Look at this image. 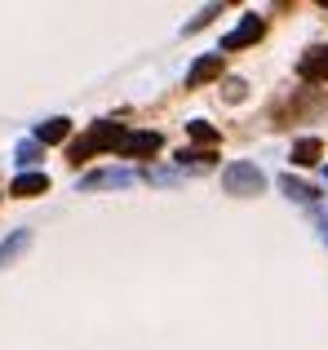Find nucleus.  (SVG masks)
I'll use <instances>...</instances> for the list:
<instances>
[{
  "label": "nucleus",
  "mask_w": 328,
  "mask_h": 350,
  "mask_svg": "<svg viewBox=\"0 0 328 350\" xmlns=\"http://www.w3.org/2000/svg\"><path fill=\"white\" fill-rule=\"evenodd\" d=\"M124 133H129V129L115 124V120H98V124L89 129L85 137H76V142L67 146V160H71V164H85L89 155H98V151H120Z\"/></svg>",
  "instance_id": "1"
},
{
  "label": "nucleus",
  "mask_w": 328,
  "mask_h": 350,
  "mask_svg": "<svg viewBox=\"0 0 328 350\" xmlns=\"http://www.w3.org/2000/svg\"><path fill=\"white\" fill-rule=\"evenodd\" d=\"M222 187H226V196H262L266 173H262L253 160H235V164L222 169Z\"/></svg>",
  "instance_id": "2"
},
{
  "label": "nucleus",
  "mask_w": 328,
  "mask_h": 350,
  "mask_svg": "<svg viewBox=\"0 0 328 350\" xmlns=\"http://www.w3.org/2000/svg\"><path fill=\"white\" fill-rule=\"evenodd\" d=\"M262 36H266V23H262L258 14H244V18H240V27L222 36V49H217V53H235V49H249V44H258Z\"/></svg>",
  "instance_id": "3"
},
{
  "label": "nucleus",
  "mask_w": 328,
  "mask_h": 350,
  "mask_svg": "<svg viewBox=\"0 0 328 350\" xmlns=\"http://www.w3.org/2000/svg\"><path fill=\"white\" fill-rule=\"evenodd\" d=\"M138 182L133 169H98V173H85L80 178V191H124Z\"/></svg>",
  "instance_id": "4"
},
{
  "label": "nucleus",
  "mask_w": 328,
  "mask_h": 350,
  "mask_svg": "<svg viewBox=\"0 0 328 350\" xmlns=\"http://www.w3.org/2000/svg\"><path fill=\"white\" fill-rule=\"evenodd\" d=\"M160 146H164V137L156 133V129H138V133H124L120 155H124V160H151Z\"/></svg>",
  "instance_id": "5"
},
{
  "label": "nucleus",
  "mask_w": 328,
  "mask_h": 350,
  "mask_svg": "<svg viewBox=\"0 0 328 350\" xmlns=\"http://www.w3.org/2000/svg\"><path fill=\"white\" fill-rule=\"evenodd\" d=\"M297 76H302L306 85H324V80H328V44L302 53V62H297Z\"/></svg>",
  "instance_id": "6"
},
{
  "label": "nucleus",
  "mask_w": 328,
  "mask_h": 350,
  "mask_svg": "<svg viewBox=\"0 0 328 350\" xmlns=\"http://www.w3.org/2000/svg\"><path fill=\"white\" fill-rule=\"evenodd\" d=\"M217 76H222V53H204V58L191 62L187 89H200V85H208V80H217Z\"/></svg>",
  "instance_id": "7"
},
{
  "label": "nucleus",
  "mask_w": 328,
  "mask_h": 350,
  "mask_svg": "<svg viewBox=\"0 0 328 350\" xmlns=\"http://www.w3.org/2000/svg\"><path fill=\"white\" fill-rule=\"evenodd\" d=\"M67 133H71V120L67 116H49V120H40V124H36V142H40V146L67 142Z\"/></svg>",
  "instance_id": "8"
},
{
  "label": "nucleus",
  "mask_w": 328,
  "mask_h": 350,
  "mask_svg": "<svg viewBox=\"0 0 328 350\" xmlns=\"http://www.w3.org/2000/svg\"><path fill=\"white\" fill-rule=\"evenodd\" d=\"M44 191H49V178L31 169V173H18V178H14L9 196H18V200H36V196H44Z\"/></svg>",
  "instance_id": "9"
},
{
  "label": "nucleus",
  "mask_w": 328,
  "mask_h": 350,
  "mask_svg": "<svg viewBox=\"0 0 328 350\" xmlns=\"http://www.w3.org/2000/svg\"><path fill=\"white\" fill-rule=\"evenodd\" d=\"M320 155H324V142H320V137H297L293 151H288V160H293L297 169H311Z\"/></svg>",
  "instance_id": "10"
},
{
  "label": "nucleus",
  "mask_w": 328,
  "mask_h": 350,
  "mask_svg": "<svg viewBox=\"0 0 328 350\" xmlns=\"http://www.w3.org/2000/svg\"><path fill=\"white\" fill-rule=\"evenodd\" d=\"M27 248H31V231H14L9 239H0V266H14Z\"/></svg>",
  "instance_id": "11"
},
{
  "label": "nucleus",
  "mask_w": 328,
  "mask_h": 350,
  "mask_svg": "<svg viewBox=\"0 0 328 350\" xmlns=\"http://www.w3.org/2000/svg\"><path fill=\"white\" fill-rule=\"evenodd\" d=\"M279 191H284L288 200H297V204H315V200H320V187H306V182H297L293 173L279 178Z\"/></svg>",
  "instance_id": "12"
},
{
  "label": "nucleus",
  "mask_w": 328,
  "mask_h": 350,
  "mask_svg": "<svg viewBox=\"0 0 328 350\" xmlns=\"http://www.w3.org/2000/svg\"><path fill=\"white\" fill-rule=\"evenodd\" d=\"M187 133H191V137H195V142H200V146H204V151H213V146H217V142H222V133H217V129H213V124H208V120H191V124H187Z\"/></svg>",
  "instance_id": "13"
},
{
  "label": "nucleus",
  "mask_w": 328,
  "mask_h": 350,
  "mask_svg": "<svg viewBox=\"0 0 328 350\" xmlns=\"http://www.w3.org/2000/svg\"><path fill=\"white\" fill-rule=\"evenodd\" d=\"M217 151H178V169H213Z\"/></svg>",
  "instance_id": "14"
},
{
  "label": "nucleus",
  "mask_w": 328,
  "mask_h": 350,
  "mask_svg": "<svg viewBox=\"0 0 328 350\" xmlns=\"http://www.w3.org/2000/svg\"><path fill=\"white\" fill-rule=\"evenodd\" d=\"M18 164H23V173H31V164H40V155H44V146L40 142H36V137H31V142H18Z\"/></svg>",
  "instance_id": "15"
},
{
  "label": "nucleus",
  "mask_w": 328,
  "mask_h": 350,
  "mask_svg": "<svg viewBox=\"0 0 328 350\" xmlns=\"http://www.w3.org/2000/svg\"><path fill=\"white\" fill-rule=\"evenodd\" d=\"M142 178H147L151 187H173V182H182V173L178 169H147Z\"/></svg>",
  "instance_id": "16"
},
{
  "label": "nucleus",
  "mask_w": 328,
  "mask_h": 350,
  "mask_svg": "<svg viewBox=\"0 0 328 350\" xmlns=\"http://www.w3.org/2000/svg\"><path fill=\"white\" fill-rule=\"evenodd\" d=\"M222 98H226V103H244V98H249V85H244V80H226Z\"/></svg>",
  "instance_id": "17"
},
{
  "label": "nucleus",
  "mask_w": 328,
  "mask_h": 350,
  "mask_svg": "<svg viewBox=\"0 0 328 350\" xmlns=\"http://www.w3.org/2000/svg\"><path fill=\"white\" fill-rule=\"evenodd\" d=\"M217 14H222V5H208V9H204V14H200V18H191V23H187V27H182V31H200V27H204V23H208V18H217Z\"/></svg>",
  "instance_id": "18"
},
{
  "label": "nucleus",
  "mask_w": 328,
  "mask_h": 350,
  "mask_svg": "<svg viewBox=\"0 0 328 350\" xmlns=\"http://www.w3.org/2000/svg\"><path fill=\"white\" fill-rule=\"evenodd\" d=\"M324 239H328V217H324Z\"/></svg>",
  "instance_id": "19"
}]
</instances>
